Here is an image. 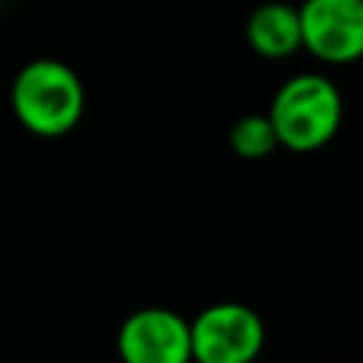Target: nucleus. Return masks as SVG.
<instances>
[{
    "label": "nucleus",
    "instance_id": "obj_3",
    "mask_svg": "<svg viewBox=\"0 0 363 363\" xmlns=\"http://www.w3.org/2000/svg\"><path fill=\"white\" fill-rule=\"evenodd\" d=\"M264 340L261 315L238 301L210 303L190 320L193 363H255Z\"/></svg>",
    "mask_w": 363,
    "mask_h": 363
},
{
    "label": "nucleus",
    "instance_id": "obj_2",
    "mask_svg": "<svg viewBox=\"0 0 363 363\" xmlns=\"http://www.w3.org/2000/svg\"><path fill=\"white\" fill-rule=\"evenodd\" d=\"M267 116L275 128L278 147L312 153L337 136L343 122V96L326 74H292L275 91Z\"/></svg>",
    "mask_w": 363,
    "mask_h": 363
},
{
    "label": "nucleus",
    "instance_id": "obj_6",
    "mask_svg": "<svg viewBox=\"0 0 363 363\" xmlns=\"http://www.w3.org/2000/svg\"><path fill=\"white\" fill-rule=\"evenodd\" d=\"M247 45L264 60H284L301 48V17L298 9L281 0L261 3L252 9L244 26Z\"/></svg>",
    "mask_w": 363,
    "mask_h": 363
},
{
    "label": "nucleus",
    "instance_id": "obj_4",
    "mask_svg": "<svg viewBox=\"0 0 363 363\" xmlns=\"http://www.w3.org/2000/svg\"><path fill=\"white\" fill-rule=\"evenodd\" d=\"M301 48L326 65L363 60V0H303Z\"/></svg>",
    "mask_w": 363,
    "mask_h": 363
},
{
    "label": "nucleus",
    "instance_id": "obj_7",
    "mask_svg": "<svg viewBox=\"0 0 363 363\" xmlns=\"http://www.w3.org/2000/svg\"><path fill=\"white\" fill-rule=\"evenodd\" d=\"M230 147L235 156H241L247 162L267 159L278 147V136H275L269 116L267 113H247V116L235 119L230 128Z\"/></svg>",
    "mask_w": 363,
    "mask_h": 363
},
{
    "label": "nucleus",
    "instance_id": "obj_1",
    "mask_svg": "<svg viewBox=\"0 0 363 363\" xmlns=\"http://www.w3.org/2000/svg\"><path fill=\"white\" fill-rule=\"evenodd\" d=\"M14 119L40 139H60L71 133L85 113V85L79 74L57 60H28L11 79Z\"/></svg>",
    "mask_w": 363,
    "mask_h": 363
},
{
    "label": "nucleus",
    "instance_id": "obj_5",
    "mask_svg": "<svg viewBox=\"0 0 363 363\" xmlns=\"http://www.w3.org/2000/svg\"><path fill=\"white\" fill-rule=\"evenodd\" d=\"M122 363H193L190 320L167 306L130 312L116 332Z\"/></svg>",
    "mask_w": 363,
    "mask_h": 363
}]
</instances>
